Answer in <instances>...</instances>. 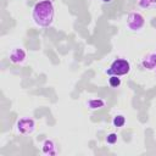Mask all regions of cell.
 Masks as SVG:
<instances>
[{"mask_svg": "<svg viewBox=\"0 0 156 156\" xmlns=\"http://www.w3.org/2000/svg\"><path fill=\"white\" fill-rule=\"evenodd\" d=\"M55 16V9L51 0H40L38 1L32 11L33 21L37 26L46 28L50 27L54 22Z\"/></svg>", "mask_w": 156, "mask_h": 156, "instance_id": "1", "label": "cell"}, {"mask_svg": "<svg viewBox=\"0 0 156 156\" xmlns=\"http://www.w3.org/2000/svg\"><path fill=\"white\" fill-rule=\"evenodd\" d=\"M129 71H130L129 61H127L126 58H116L111 63L110 68H107L105 71V73L108 74V76H118V77H121V76L128 74Z\"/></svg>", "mask_w": 156, "mask_h": 156, "instance_id": "2", "label": "cell"}, {"mask_svg": "<svg viewBox=\"0 0 156 156\" xmlns=\"http://www.w3.org/2000/svg\"><path fill=\"white\" fill-rule=\"evenodd\" d=\"M144 26H145V18H144V16L141 13H139V12H130L127 16V27L130 30H133V32L140 30Z\"/></svg>", "mask_w": 156, "mask_h": 156, "instance_id": "3", "label": "cell"}, {"mask_svg": "<svg viewBox=\"0 0 156 156\" xmlns=\"http://www.w3.org/2000/svg\"><path fill=\"white\" fill-rule=\"evenodd\" d=\"M17 130L21 133V134H24V135H28L30 133H33L34 128H35V123L32 118L29 117H22L17 121Z\"/></svg>", "mask_w": 156, "mask_h": 156, "instance_id": "4", "label": "cell"}, {"mask_svg": "<svg viewBox=\"0 0 156 156\" xmlns=\"http://www.w3.org/2000/svg\"><path fill=\"white\" fill-rule=\"evenodd\" d=\"M26 60V51L22 48H15L12 49V51L10 52V61L15 65L22 63Z\"/></svg>", "mask_w": 156, "mask_h": 156, "instance_id": "5", "label": "cell"}, {"mask_svg": "<svg viewBox=\"0 0 156 156\" xmlns=\"http://www.w3.org/2000/svg\"><path fill=\"white\" fill-rule=\"evenodd\" d=\"M140 66H141L144 69H147V71H154V69H156V52H151V54L146 55V56L141 60Z\"/></svg>", "mask_w": 156, "mask_h": 156, "instance_id": "6", "label": "cell"}, {"mask_svg": "<svg viewBox=\"0 0 156 156\" xmlns=\"http://www.w3.org/2000/svg\"><path fill=\"white\" fill-rule=\"evenodd\" d=\"M41 152L44 155H49V156L56 155L58 152V150H57V146H56L55 141L51 140V139H46L41 145Z\"/></svg>", "mask_w": 156, "mask_h": 156, "instance_id": "7", "label": "cell"}, {"mask_svg": "<svg viewBox=\"0 0 156 156\" xmlns=\"http://www.w3.org/2000/svg\"><path fill=\"white\" fill-rule=\"evenodd\" d=\"M105 100L102 99H89L87 101V106L90 108V110H99V108H102L105 106Z\"/></svg>", "mask_w": 156, "mask_h": 156, "instance_id": "8", "label": "cell"}, {"mask_svg": "<svg viewBox=\"0 0 156 156\" xmlns=\"http://www.w3.org/2000/svg\"><path fill=\"white\" fill-rule=\"evenodd\" d=\"M112 124H113L115 127H117V128L123 127V126L126 124V118H124V116H123V115H116V116L113 117V119H112Z\"/></svg>", "mask_w": 156, "mask_h": 156, "instance_id": "9", "label": "cell"}, {"mask_svg": "<svg viewBox=\"0 0 156 156\" xmlns=\"http://www.w3.org/2000/svg\"><path fill=\"white\" fill-rule=\"evenodd\" d=\"M138 4L141 9H151L156 6V0H139Z\"/></svg>", "mask_w": 156, "mask_h": 156, "instance_id": "10", "label": "cell"}, {"mask_svg": "<svg viewBox=\"0 0 156 156\" xmlns=\"http://www.w3.org/2000/svg\"><path fill=\"white\" fill-rule=\"evenodd\" d=\"M121 78L118 76H110L108 78V84L111 88H118L121 85Z\"/></svg>", "mask_w": 156, "mask_h": 156, "instance_id": "11", "label": "cell"}, {"mask_svg": "<svg viewBox=\"0 0 156 156\" xmlns=\"http://www.w3.org/2000/svg\"><path fill=\"white\" fill-rule=\"evenodd\" d=\"M106 143L110 144V145H113L117 143V134L116 133H110L107 136H106Z\"/></svg>", "mask_w": 156, "mask_h": 156, "instance_id": "12", "label": "cell"}, {"mask_svg": "<svg viewBox=\"0 0 156 156\" xmlns=\"http://www.w3.org/2000/svg\"><path fill=\"white\" fill-rule=\"evenodd\" d=\"M101 1H102L104 4H110V2H112L113 0H101Z\"/></svg>", "mask_w": 156, "mask_h": 156, "instance_id": "13", "label": "cell"}]
</instances>
